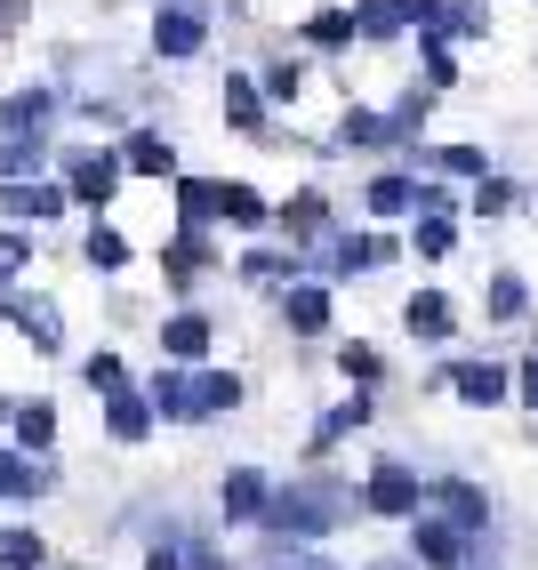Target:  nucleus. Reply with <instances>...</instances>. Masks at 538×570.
<instances>
[{"label":"nucleus","instance_id":"obj_1","mask_svg":"<svg viewBox=\"0 0 538 570\" xmlns=\"http://www.w3.org/2000/svg\"><path fill=\"white\" fill-rule=\"evenodd\" d=\"M354 522H370V507H362V482L354 474H338V466H305V474H290L282 490H274V507H265V539H297V547H330L338 530H354Z\"/></svg>","mask_w":538,"mask_h":570},{"label":"nucleus","instance_id":"obj_2","mask_svg":"<svg viewBox=\"0 0 538 570\" xmlns=\"http://www.w3.org/2000/svg\"><path fill=\"white\" fill-rule=\"evenodd\" d=\"M362 507H370V522L427 514V474H418L410 459H394V450H378V459L362 466Z\"/></svg>","mask_w":538,"mask_h":570},{"label":"nucleus","instance_id":"obj_3","mask_svg":"<svg viewBox=\"0 0 538 570\" xmlns=\"http://www.w3.org/2000/svg\"><path fill=\"white\" fill-rule=\"evenodd\" d=\"M402 547L427 562V570H467V562H482V539H475V530H458L450 514H434V507L402 522Z\"/></svg>","mask_w":538,"mask_h":570},{"label":"nucleus","instance_id":"obj_4","mask_svg":"<svg viewBox=\"0 0 538 570\" xmlns=\"http://www.w3.org/2000/svg\"><path fill=\"white\" fill-rule=\"evenodd\" d=\"M450 394L467 402V410H507V402H515V362L458 354V362H450Z\"/></svg>","mask_w":538,"mask_h":570},{"label":"nucleus","instance_id":"obj_5","mask_svg":"<svg viewBox=\"0 0 538 570\" xmlns=\"http://www.w3.org/2000/svg\"><path fill=\"white\" fill-rule=\"evenodd\" d=\"M427 507L450 514L458 530H475V539L490 530V490H482L475 474H427Z\"/></svg>","mask_w":538,"mask_h":570},{"label":"nucleus","instance_id":"obj_6","mask_svg":"<svg viewBox=\"0 0 538 570\" xmlns=\"http://www.w3.org/2000/svg\"><path fill=\"white\" fill-rule=\"evenodd\" d=\"M330 154H402V129H394V112H378V105H345V112H338V137H330Z\"/></svg>","mask_w":538,"mask_h":570},{"label":"nucleus","instance_id":"obj_7","mask_svg":"<svg viewBox=\"0 0 538 570\" xmlns=\"http://www.w3.org/2000/svg\"><path fill=\"white\" fill-rule=\"evenodd\" d=\"M274 225H282V242H290V249H314L330 225H338V209H330L322 185H297L290 202H274Z\"/></svg>","mask_w":538,"mask_h":570},{"label":"nucleus","instance_id":"obj_8","mask_svg":"<svg viewBox=\"0 0 538 570\" xmlns=\"http://www.w3.org/2000/svg\"><path fill=\"white\" fill-rule=\"evenodd\" d=\"M370 417H378V386H354L345 402H330V410L314 417V442H305V450H314V459H330V450H338V442H354Z\"/></svg>","mask_w":538,"mask_h":570},{"label":"nucleus","instance_id":"obj_9","mask_svg":"<svg viewBox=\"0 0 538 570\" xmlns=\"http://www.w3.org/2000/svg\"><path fill=\"white\" fill-rule=\"evenodd\" d=\"M282 322H290L297 337H330V322H338V297H330V282H314V274L282 282Z\"/></svg>","mask_w":538,"mask_h":570},{"label":"nucleus","instance_id":"obj_10","mask_svg":"<svg viewBox=\"0 0 538 570\" xmlns=\"http://www.w3.org/2000/svg\"><path fill=\"white\" fill-rule=\"evenodd\" d=\"M402 330L418 337V346H450L458 337V297L450 289H410L402 297Z\"/></svg>","mask_w":538,"mask_h":570},{"label":"nucleus","instance_id":"obj_11","mask_svg":"<svg viewBox=\"0 0 538 570\" xmlns=\"http://www.w3.org/2000/svg\"><path fill=\"white\" fill-rule=\"evenodd\" d=\"M410 209H418V169H378L362 185V217L370 225H402Z\"/></svg>","mask_w":538,"mask_h":570},{"label":"nucleus","instance_id":"obj_12","mask_svg":"<svg viewBox=\"0 0 538 570\" xmlns=\"http://www.w3.org/2000/svg\"><path fill=\"white\" fill-rule=\"evenodd\" d=\"M530 314H538L530 282L515 274V265H498V274L482 282V322H490V330H515V322H530Z\"/></svg>","mask_w":538,"mask_h":570},{"label":"nucleus","instance_id":"obj_13","mask_svg":"<svg viewBox=\"0 0 538 570\" xmlns=\"http://www.w3.org/2000/svg\"><path fill=\"white\" fill-rule=\"evenodd\" d=\"M121 177H129V161L121 154H72V202H89V209H105L113 194H121Z\"/></svg>","mask_w":538,"mask_h":570},{"label":"nucleus","instance_id":"obj_14","mask_svg":"<svg viewBox=\"0 0 538 570\" xmlns=\"http://www.w3.org/2000/svg\"><path fill=\"white\" fill-rule=\"evenodd\" d=\"M217 507H225V522H265V507H274L265 466H234V474L217 482Z\"/></svg>","mask_w":538,"mask_h":570},{"label":"nucleus","instance_id":"obj_15","mask_svg":"<svg viewBox=\"0 0 538 570\" xmlns=\"http://www.w3.org/2000/svg\"><path fill=\"white\" fill-rule=\"evenodd\" d=\"M202 41H209V24H202V9H185V0L153 17V49L162 57H202Z\"/></svg>","mask_w":538,"mask_h":570},{"label":"nucleus","instance_id":"obj_16","mask_svg":"<svg viewBox=\"0 0 538 570\" xmlns=\"http://www.w3.org/2000/svg\"><path fill=\"white\" fill-rule=\"evenodd\" d=\"M354 32H362V49H394V41H410V17H402V0H354Z\"/></svg>","mask_w":538,"mask_h":570},{"label":"nucleus","instance_id":"obj_17","mask_svg":"<svg viewBox=\"0 0 538 570\" xmlns=\"http://www.w3.org/2000/svg\"><path fill=\"white\" fill-rule=\"evenodd\" d=\"M153 410H162V417H177V426H194V417H202V394H194V377H185V362L177 370H153Z\"/></svg>","mask_w":538,"mask_h":570},{"label":"nucleus","instance_id":"obj_18","mask_svg":"<svg viewBox=\"0 0 538 570\" xmlns=\"http://www.w3.org/2000/svg\"><path fill=\"white\" fill-rule=\"evenodd\" d=\"M217 217H225V225H242V234H265V225H274V202H265L257 185L234 177V185H217Z\"/></svg>","mask_w":538,"mask_h":570},{"label":"nucleus","instance_id":"obj_19","mask_svg":"<svg viewBox=\"0 0 538 570\" xmlns=\"http://www.w3.org/2000/svg\"><path fill=\"white\" fill-rule=\"evenodd\" d=\"M234 274H242L250 289H282V282H297V274H305V257H297V249H242Z\"/></svg>","mask_w":538,"mask_h":570},{"label":"nucleus","instance_id":"obj_20","mask_svg":"<svg viewBox=\"0 0 538 570\" xmlns=\"http://www.w3.org/2000/svg\"><path fill=\"white\" fill-rule=\"evenodd\" d=\"M153 417H162V410H153V394H129V386H121V394L105 402V434H113V442H145Z\"/></svg>","mask_w":538,"mask_h":570},{"label":"nucleus","instance_id":"obj_21","mask_svg":"<svg viewBox=\"0 0 538 570\" xmlns=\"http://www.w3.org/2000/svg\"><path fill=\"white\" fill-rule=\"evenodd\" d=\"M434 32H442L450 49H467V41H490V0H442Z\"/></svg>","mask_w":538,"mask_h":570},{"label":"nucleus","instance_id":"obj_22","mask_svg":"<svg viewBox=\"0 0 538 570\" xmlns=\"http://www.w3.org/2000/svg\"><path fill=\"white\" fill-rule=\"evenodd\" d=\"M297 41H305V49H322V57L354 49V41H362V32H354V9H314V17L297 24Z\"/></svg>","mask_w":538,"mask_h":570},{"label":"nucleus","instance_id":"obj_23","mask_svg":"<svg viewBox=\"0 0 538 570\" xmlns=\"http://www.w3.org/2000/svg\"><path fill=\"white\" fill-rule=\"evenodd\" d=\"M418 81H427L434 97H442V89H458V49L442 41L434 24H418Z\"/></svg>","mask_w":538,"mask_h":570},{"label":"nucleus","instance_id":"obj_24","mask_svg":"<svg viewBox=\"0 0 538 570\" xmlns=\"http://www.w3.org/2000/svg\"><path fill=\"white\" fill-rule=\"evenodd\" d=\"M121 161H129L137 177H177V145H169L162 129H137V137H121Z\"/></svg>","mask_w":538,"mask_h":570},{"label":"nucleus","instance_id":"obj_25","mask_svg":"<svg viewBox=\"0 0 538 570\" xmlns=\"http://www.w3.org/2000/svg\"><path fill=\"white\" fill-rule=\"evenodd\" d=\"M225 121H234L242 137H257V129H265V89L250 81V72H225Z\"/></svg>","mask_w":538,"mask_h":570},{"label":"nucleus","instance_id":"obj_26","mask_svg":"<svg viewBox=\"0 0 538 570\" xmlns=\"http://www.w3.org/2000/svg\"><path fill=\"white\" fill-rule=\"evenodd\" d=\"M162 354L194 370V362L209 354V322H202V314H169V322H162Z\"/></svg>","mask_w":538,"mask_h":570},{"label":"nucleus","instance_id":"obj_27","mask_svg":"<svg viewBox=\"0 0 538 570\" xmlns=\"http://www.w3.org/2000/svg\"><path fill=\"white\" fill-rule=\"evenodd\" d=\"M49 112H57V97L49 89H17V97H0V129H9V137H41V121H49Z\"/></svg>","mask_w":538,"mask_h":570},{"label":"nucleus","instance_id":"obj_28","mask_svg":"<svg viewBox=\"0 0 538 570\" xmlns=\"http://www.w3.org/2000/svg\"><path fill=\"white\" fill-rule=\"evenodd\" d=\"M515 209H522V185H515V177H498V169H490V177H475L467 217H515Z\"/></svg>","mask_w":538,"mask_h":570},{"label":"nucleus","instance_id":"obj_29","mask_svg":"<svg viewBox=\"0 0 538 570\" xmlns=\"http://www.w3.org/2000/svg\"><path fill=\"white\" fill-rule=\"evenodd\" d=\"M257 570H345V562H330L322 547H297V539H265L257 547Z\"/></svg>","mask_w":538,"mask_h":570},{"label":"nucleus","instance_id":"obj_30","mask_svg":"<svg viewBox=\"0 0 538 570\" xmlns=\"http://www.w3.org/2000/svg\"><path fill=\"white\" fill-rule=\"evenodd\" d=\"M57 474L49 466H32V459H17V450H0V499H41Z\"/></svg>","mask_w":538,"mask_h":570},{"label":"nucleus","instance_id":"obj_31","mask_svg":"<svg viewBox=\"0 0 538 570\" xmlns=\"http://www.w3.org/2000/svg\"><path fill=\"white\" fill-rule=\"evenodd\" d=\"M177 217H185V234L217 225V185L209 177H177Z\"/></svg>","mask_w":538,"mask_h":570},{"label":"nucleus","instance_id":"obj_32","mask_svg":"<svg viewBox=\"0 0 538 570\" xmlns=\"http://www.w3.org/2000/svg\"><path fill=\"white\" fill-rule=\"evenodd\" d=\"M410 249L427 257V265H442L458 249V217H410Z\"/></svg>","mask_w":538,"mask_h":570},{"label":"nucleus","instance_id":"obj_33","mask_svg":"<svg viewBox=\"0 0 538 570\" xmlns=\"http://www.w3.org/2000/svg\"><path fill=\"white\" fill-rule=\"evenodd\" d=\"M9 314H17V330H32V346H65V330H57V306H49V297H9Z\"/></svg>","mask_w":538,"mask_h":570},{"label":"nucleus","instance_id":"obj_34","mask_svg":"<svg viewBox=\"0 0 538 570\" xmlns=\"http://www.w3.org/2000/svg\"><path fill=\"white\" fill-rule=\"evenodd\" d=\"M65 209V185H9V217H32V225H41V217H57Z\"/></svg>","mask_w":538,"mask_h":570},{"label":"nucleus","instance_id":"obj_35","mask_svg":"<svg viewBox=\"0 0 538 570\" xmlns=\"http://www.w3.org/2000/svg\"><path fill=\"white\" fill-rule=\"evenodd\" d=\"M338 377L345 386H387V354L378 346H338Z\"/></svg>","mask_w":538,"mask_h":570},{"label":"nucleus","instance_id":"obj_36","mask_svg":"<svg viewBox=\"0 0 538 570\" xmlns=\"http://www.w3.org/2000/svg\"><path fill=\"white\" fill-rule=\"evenodd\" d=\"M257 89H265V105H297V89H305V65H297V57L265 65V72H257Z\"/></svg>","mask_w":538,"mask_h":570},{"label":"nucleus","instance_id":"obj_37","mask_svg":"<svg viewBox=\"0 0 538 570\" xmlns=\"http://www.w3.org/2000/svg\"><path fill=\"white\" fill-rule=\"evenodd\" d=\"M194 394H202V417H217V410H234V402H242V377H234V370H202V377H194Z\"/></svg>","mask_w":538,"mask_h":570},{"label":"nucleus","instance_id":"obj_38","mask_svg":"<svg viewBox=\"0 0 538 570\" xmlns=\"http://www.w3.org/2000/svg\"><path fill=\"white\" fill-rule=\"evenodd\" d=\"M17 442H25V450H49V442H57V410H49V402H25V410H17Z\"/></svg>","mask_w":538,"mask_h":570},{"label":"nucleus","instance_id":"obj_39","mask_svg":"<svg viewBox=\"0 0 538 570\" xmlns=\"http://www.w3.org/2000/svg\"><path fill=\"white\" fill-rule=\"evenodd\" d=\"M410 217H458L450 177H418V209H410Z\"/></svg>","mask_w":538,"mask_h":570},{"label":"nucleus","instance_id":"obj_40","mask_svg":"<svg viewBox=\"0 0 538 570\" xmlns=\"http://www.w3.org/2000/svg\"><path fill=\"white\" fill-rule=\"evenodd\" d=\"M25 169H41V137H32V145H25V137H9V145H0V185H17Z\"/></svg>","mask_w":538,"mask_h":570},{"label":"nucleus","instance_id":"obj_41","mask_svg":"<svg viewBox=\"0 0 538 570\" xmlns=\"http://www.w3.org/2000/svg\"><path fill=\"white\" fill-rule=\"evenodd\" d=\"M89 265H105V274H121V265H129V242L113 234V225H97V234H89Z\"/></svg>","mask_w":538,"mask_h":570},{"label":"nucleus","instance_id":"obj_42","mask_svg":"<svg viewBox=\"0 0 538 570\" xmlns=\"http://www.w3.org/2000/svg\"><path fill=\"white\" fill-rule=\"evenodd\" d=\"M41 554H49V547L32 539V530H9V539H0V562H9V570H32Z\"/></svg>","mask_w":538,"mask_h":570},{"label":"nucleus","instance_id":"obj_43","mask_svg":"<svg viewBox=\"0 0 538 570\" xmlns=\"http://www.w3.org/2000/svg\"><path fill=\"white\" fill-rule=\"evenodd\" d=\"M515 402H522V410L538 417V346H530V354L515 362Z\"/></svg>","mask_w":538,"mask_h":570},{"label":"nucleus","instance_id":"obj_44","mask_svg":"<svg viewBox=\"0 0 538 570\" xmlns=\"http://www.w3.org/2000/svg\"><path fill=\"white\" fill-rule=\"evenodd\" d=\"M81 377H89V386H97V394H121V386H129V377H121V362H113V354H97V362H89Z\"/></svg>","mask_w":538,"mask_h":570},{"label":"nucleus","instance_id":"obj_45","mask_svg":"<svg viewBox=\"0 0 538 570\" xmlns=\"http://www.w3.org/2000/svg\"><path fill=\"white\" fill-rule=\"evenodd\" d=\"M17 274H25V242H17V234H0V289H9Z\"/></svg>","mask_w":538,"mask_h":570},{"label":"nucleus","instance_id":"obj_46","mask_svg":"<svg viewBox=\"0 0 538 570\" xmlns=\"http://www.w3.org/2000/svg\"><path fill=\"white\" fill-rule=\"evenodd\" d=\"M354 570H427V562H418L410 547H394V554H370V562H354Z\"/></svg>","mask_w":538,"mask_h":570},{"label":"nucleus","instance_id":"obj_47","mask_svg":"<svg viewBox=\"0 0 538 570\" xmlns=\"http://www.w3.org/2000/svg\"><path fill=\"white\" fill-rule=\"evenodd\" d=\"M185 570H234V562H225L217 547H185Z\"/></svg>","mask_w":538,"mask_h":570},{"label":"nucleus","instance_id":"obj_48","mask_svg":"<svg viewBox=\"0 0 538 570\" xmlns=\"http://www.w3.org/2000/svg\"><path fill=\"white\" fill-rule=\"evenodd\" d=\"M402 17H410V32H418V24H434V17H442V0H402Z\"/></svg>","mask_w":538,"mask_h":570},{"label":"nucleus","instance_id":"obj_49","mask_svg":"<svg viewBox=\"0 0 538 570\" xmlns=\"http://www.w3.org/2000/svg\"><path fill=\"white\" fill-rule=\"evenodd\" d=\"M145 570H185V554H169V547H153V554H145Z\"/></svg>","mask_w":538,"mask_h":570},{"label":"nucleus","instance_id":"obj_50","mask_svg":"<svg viewBox=\"0 0 538 570\" xmlns=\"http://www.w3.org/2000/svg\"><path fill=\"white\" fill-rule=\"evenodd\" d=\"M530 346H538V314H530Z\"/></svg>","mask_w":538,"mask_h":570}]
</instances>
